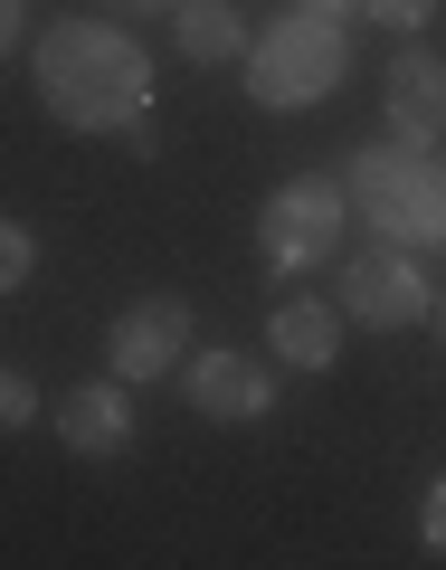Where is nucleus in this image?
<instances>
[{
  "label": "nucleus",
  "instance_id": "14",
  "mask_svg": "<svg viewBox=\"0 0 446 570\" xmlns=\"http://www.w3.org/2000/svg\"><path fill=\"white\" fill-rule=\"evenodd\" d=\"M39 419V381L29 371H0V428H29Z\"/></svg>",
  "mask_w": 446,
  "mask_h": 570
},
{
  "label": "nucleus",
  "instance_id": "11",
  "mask_svg": "<svg viewBox=\"0 0 446 570\" xmlns=\"http://www.w3.org/2000/svg\"><path fill=\"white\" fill-rule=\"evenodd\" d=\"M171 39H181V58H190V67H247L257 29H247L228 0H181V10H171Z\"/></svg>",
  "mask_w": 446,
  "mask_h": 570
},
{
  "label": "nucleus",
  "instance_id": "6",
  "mask_svg": "<svg viewBox=\"0 0 446 570\" xmlns=\"http://www.w3.org/2000/svg\"><path fill=\"white\" fill-rule=\"evenodd\" d=\"M190 333H200V314H190V295H133V305L115 314V333H105V371H123V381H171V371L190 362Z\"/></svg>",
  "mask_w": 446,
  "mask_h": 570
},
{
  "label": "nucleus",
  "instance_id": "7",
  "mask_svg": "<svg viewBox=\"0 0 446 570\" xmlns=\"http://www.w3.org/2000/svg\"><path fill=\"white\" fill-rule=\"evenodd\" d=\"M181 390H190V409L200 419H219V428H247V419H266L276 409V371L257 362V352H190L181 362Z\"/></svg>",
  "mask_w": 446,
  "mask_h": 570
},
{
  "label": "nucleus",
  "instance_id": "16",
  "mask_svg": "<svg viewBox=\"0 0 446 570\" xmlns=\"http://www.w3.org/2000/svg\"><path fill=\"white\" fill-rule=\"evenodd\" d=\"M105 10H115V20H171L181 0H105Z\"/></svg>",
  "mask_w": 446,
  "mask_h": 570
},
{
  "label": "nucleus",
  "instance_id": "1",
  "mask_svg": "<svg viewBox=\"0 0 446 570\" xmlns=\"http://www.w3.org/2000/svg\"><path fill=\"white\" fill-rule=\"evenodd\" d=\"M29 86L67 134H133L152 115V58L115 20H48L29 39Z\"/></svg>",
  "mask_w": 446,
  "mask_h": 570
},
{
  "label": "nucleus",
  "instance_id": "10",
  "mask_svg": "<svg viewBox=\"0 0 446 570\" xmlns=\"http://www.w3.org/2000/svg\"><path fill=\"white\" fill-rule=\"evenodd\" d=\"M343 324H351L343 295H333V305L324 295H285V305L266 314V352H276L285 371H333L343 362Z\"/></svg>",
  "mask_w": 446,
  "mask_h": 570
},
{
  "label": "nucleus",
  "instance_id": "13",
  "mask_svg": "<svg viewBox=\"0 0 446 570\" xmlns=\"http://www.w3.org/2000/svg\"><path fill=\"white\" fill-rule=\"evenodd\" d=\"M361 20H380V29H399V39H418V29L437 20V0H361Z\"/></svg>",
  "mask_w": 446,
  "mask_h": 570
},
{
  "label": "nucleus",
  "instance_id": "3",
  "mask_svg": "<svg viewBox=\"0 0 446 570\" xmlns=\"http://www.w3.org/2000/svg\"><path fill=\"white\" fill-rule=\"evenodd\" d=\"M343 77H351V29L324 20V10H305V0L285 20H266L257 48H247V96L266 115H314Z\"/></svg>",
  "mask_w": 446,
  "mask_h": 570
},
{
  "label": "nucleus",
  "instance_id": "18",
  "mask_svg": "<svg viewBox=\"0 0 446 570\" xmlns=\"http://www.w3.org/2000/svg\"><path fill=\"white\" fill-rule=\"evenodd\" d=\"M305 10H324V20H361V0H305Z\"/></svg>",
  "mask_w": 446,
  "mask_h": 570
},
{
  "label": "nucleus",
  "instance_id": "4",
  "mask_svg": "<svg viewBox=\"0 0 446 570\" xmlns=\"http://www.w3.org/2000/svg\"><path fill=\"white\" fill-rule=\"evenodd\" d=\"M351 238V181H285L257 209V257L266 276H314Z\"/></svg>",
  "mask_w": 446,
  "mask_h": 570
},
{
  "label": "nucleus",
  "instance_id": "12",
  "mask_svg": "<svg viewBox=\"0 0 446 570\" xmlns=\"http://www.w3.org/2000/svg\"><path fill=\"white\" fill-rule=\"evenodd\" d=\"M29 276H39V228H29V219H0V285L20 295Z\"/></svg>",
  "mask_w": 446,
  "mask_h": 570
},
{
  "label": "nucleus",
  "instance_id": "19",
  "mask_svg": "<svg viewBox=\"0 0 446 570\" xmlns=\"http://www.w3.org/2000/svg\"><path fill=\"white\" fill-rule=\"evenodd\" d=\"M437 333H446V305H437Z\"/></svg>",
  "mask_w": 446,
  "mask_h": 570
},
{
  "label": "nucleus",
  "instance_id": "2",
  "mask_svg": "<svg viewBox=\"0 0 446 570\" xmlns=\"http://www.w3.org/2000/svg\"><path fill=\"white\" fill-rule=\"evenodd\" d=\"M343 181H351V209H361L389 247H446V163H437V142L389 134V142H370V153H351Z\"/></svg>",
  "mask_w": 446,
  "mask_h": 570
},
{
  "label": "nucleus",
  "instance_id": "5",
  "mask_svg": "<svg viewBox=\"0 0 446 570\" xmlns=\"http://www.w3.org/2000/svg\"><path fill=\"white\" fill-rule=\"evenodd\" d=\"M343 314L361 333H408L437 314V285H427V266L408 257V247H361V257H343Z\"/></svg>",
  "mask_w": 446,
  "mask_h": 570
},
{
  "label": "nucleus",
  "instance_id": "15",
  "mask_svg": "<svg viewBox=\"0 0 446 570\" xmlns=\"http://www.w3.org/2000/svg\"><path fill=\"white\" fill-rule=\"evenodd\" d=\"M418 542H427V551H437V561H446V475H437V485H427V504H418Z\"/></svg>",
  "mask_w": 446,
  "mask_h": 570
},
{
  "label": "nucleus",
  "instance_id": "17",
  "mask_svg": "<svg viewBox=\"0 0 446 570\" xmlns=\"http://www.w3.org/2000/svg\"><path fill=\"white\" fill-rule=\"evenodd\" d=\"M0 39H10V48H29V0H0Z\"/></svg>",
  "mask_w": 446,
  "mask_h": 570
},
{
  "label": "nucleus",
  "instance_id": "9",
  "mask_svg": "<svg viewBox=\"0 0 446 570\" xmlns=\"http://www.w3.org/2000/svg\"><path fill=\"white\" fill-rule=\"evenodd\" d=\"M380 96H389V134H399V142H446V58H437V48L408 39L399 58H389Z\"/></svg>",
  "mask_w": 446,
  "mask_h": 570
},
{
  "label": "nucleus",
  "instance_id": "8",
  "mask_svg": "<svg viewBox=\"0 0 446 570\" xmlns=\"http://www.w3.org/2000/svg\"><path fill=\"white\" fill-rule=\"evenodd\" d=\"M133 438H142V419H133V381L123 371H105L86 390H58V448L67 456H123Z\"/></svg>",
  "mask_w": 446,
  "mask_h": 570
}]
</instances>
